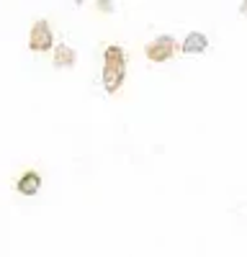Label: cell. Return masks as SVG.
Wrapping results in <instances>:
<instances>
[{
  "label": "cell",
  "instance_id": "1",
  "mask_svg": "<svg viewBox=\"0 0 247 257\" xmlns=\"http://www.w3.org/2000/svg\"><path fill=\"white\" fill-rule=\"evenodd\" d=\"M124 77H127V54H124L121 47L111 44L106 47V54H103V82H106V90L116 93L124 85Z\"/></svg>",
  "mask_w": 247,
  "mask_h": 257
},
{
  "label": "cell",
  "instance_id": "2",
  "mask_svg": "<svg viewBox=\"0 0 247 257\" xmlns=\"http://www.w3.org/2000/svg\"><path fill=\"white\" fill-rule=\"evenodd\" d=\"M29 47H31V52H47L52 47V29H49L47 21H36V24L31 26Z\"/></svg>",
  "mask_w": 247,
  "mask_h": 257
},
{
  "label": "cell",
  "instance_id": "3",
  "mask_svg": "<svg viewBox=\"0 0 247 257\" xmlns=\"http://www.w3.org/2000/svg\"><path fill=\"white\" fill-rule=\"evenodd\" d=\"M175 52V39L173 36H157L152 44H147V57L152 62H165Z\"/></svg>",
  "mask_w": 247,
  "mask_h": 257
},
{
  "label": "cell",
  "instance_id": "4",
  "mask_svg": "<svg viewBox=\"0 0 247 257\" xmlns=\"http://www.w3.org/2000/svg\"><path fill=\"white\" fill-rule=\"evenodd\" d=\"M206 47H209V39H206L203 34H198V31L188 34V36H185V41H183V52H185V54H198V52H206Z\"/></svg>",
  "mask_w": 247,
  "mask_h": 257
},
{
  "label": "cell",
  "instance_id": "5",
  "mask_svg": "<svg viewBox=\"0 0 247 257\" xmlns=\"http://www.w3.org/2000/svg\"><path fill=\"white\" fill-rule=\"evenodd\" d=\"M18 188V193H24V196H34V193L41 188V178L34 173V170H31V173H24V175H21V180L16 183Z\"/></svg>",
  "mask_w": 247,
  "mask_h": 257
},
{
  "label": "cell",
  "instance_id": "6",
  "mask_svg": "<svg viewBox=\"0 0 247 257\" xmlns=\"http://www.w3.org/2000/svg\"><path fill=\"white\" fill-rule=\"evenodd\" d=\"M75 59H77V54H75V49L67 47V44H59V47L54 49V64H57V67H72Z\"/></svg>",
  "mask_w": 247,
  "mask_h": 257
}]
</instances>
